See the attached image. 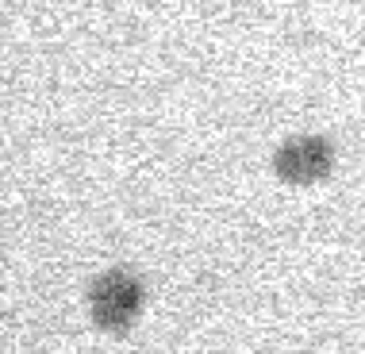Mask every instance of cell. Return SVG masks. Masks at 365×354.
Segmentation results:
<instances>
[{"label":"cell","mask_w":365,"mask_h":354,"mask_svg":"<svg viewBox=\"0 0 365 354\" xmlns=\"http://www.w3.org/2000/svg\"><path fill=\"white\" fill-rule=\"evenodd\" d=\"M143 308V281L131 270H104L88 285V316L104 331H127Z\"/></svg>","instance_id":"obj_1"},{"label":"cell","mask_w":365,"mask_h":354,"mask_svg":"<svg viewBox=\"0 0 365 354\" xmlns=\"http://www.w3.org/2000/svg\"><path fill=\"white\" fill-rule=\"evenodd\" d=\"M334 166V146L327 135H289L273 151V173L289 185H312Z\"/></svg>","instance_id":"obj_2"}]
</instances>
